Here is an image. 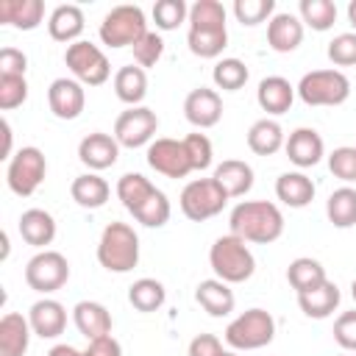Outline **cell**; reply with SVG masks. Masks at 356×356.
I'll return each instance as SVG.
<instances>
[{
	"instance_id": "cell-54",
	"label": "cell",
	"mask_w": 356,
	"mask_h": 356,
	"mask_svg": "<svg viewBox=\"0 0 356 356\" xmlns=\"http://www.w3.org/2000/svg\"><path fill=\"white\" fill-rule=\"evenodd\" d=\"M348 22L353 25V33H356V0L348 3Z\"/></svg>"
},
{
	"instance_id": "cell-3",
	"label": "cell",
	"mask_w": 356,
	"mask_h": 356,
	"mask_svg": "<svg viewBox=\"0 0 356 356\" xmlns=\"http://www.w3.org/2000/svg\"><path fill=\"white\" fill-rule=\"evenodd\" d=\"M209 264H211L214 275L225 284H242L256 273V259H253L248 242L234 234L214 239V245L209 250Z\"/></svg>"
},
{
	"instance_id": "cell-49",
	"label": "cell",
	"mask_w": 356,
	"mask_h": 356,
	"mask_svg": "<svg viewBox=\"0 0 356 356\" xmlns=\"http://www.w3.org/2000/svg\"><path fill=\"white\" fill-rule=\"evenodd\" d=\"M28 70V56L17 47H3L0 50V75H25Z\"/></svg>"
},
{
	"instance_id": "cell-31",
	"label": "cell",
	"mask_w": 356,
	"mask_h": 356,
	"mask_svg": "<svg viewBox=\"0 0 356 356\" xmlns=\"http://www.w3.org/2000/svg\"><path fill=\"white\" fill-rule=\"evenodd\" d=\"M284 142H286L284 128L275 120H270V117L256 120L250 125V131H248V147L256 156H273V153H278L284 147Z\"/></svg>"
},
{
	"instance_id": "cell-37",
	"label": "cell",
	"mask_w": 356,
	"mask_h": 356,
	"mask_svg": "<svg viewBox=\"0 0 356 356\" xmlns=\"http://www.w3.org/2000/svg\"><path fill=\"white\" fill-rule=\"evenodd\" d=\"M300 22L312 31H328L337 22V3L334 0H300L298 6Z\"/></svg>"
},
{
	"instance_id": "cell-18",
	"label": "cell",
	"mask_w": 356,
	"mask_h": 356,
	"mask_svg": "<svg viewBox=\"0 0 356 356\" xmlns=\"http://www.w3.org/2000/svg\"><path fill=\"white\" fill-rule=\"evenodd\" d=\"M300 42H303V22H300V17H295L289 11L273 14V19L267 22V44L275 53H292Z\"/></svg>"
},
{
	"instance_id": "cell-41",
	"label": "cell",
	"mask_w": 356,
	"mask_h": 356,
	"mask_svg": "<svg viewBox=\"0 0 356 356\" xmlns=\"http://www.w3.org/2000/svg\"><path fill=\"white\" fill-rule=\"evenodd\" d=\"M189 19V6L184 0H159L153 6V22L159 31H175Z\"/></svg>"
},
{
	"instance_id": "cell-13",
	"label": "cell",
	"mask_w": 356,
	"mask_h": 356,
	"mask_svg": "<svg viewBox=\"0 0 356 356\" xmlns=\"http://www.w3.org/2000/svg\"><path fill=\"white\" fill-rule=\"evenodd\" d=\"M47 106L58 120H78L86 106L83 83H78L75 78H56L47 89Z\"/></svg>"
},
{
	"instance_id": "cell-12",
	"label": "cell",
	"mask_w": 356,
	"mask_h": 356,
	"mask_svg": "<svg viewBox=\"0 0 356 356\" xmlns=\"http://www.w3.org/2000/svg\"><path fill=\"white\" fill-rule=\"evenodd\" d=\"M147 164L156 172L167 175V178H186L192 172L184 139L178 142V139H170V136H159L147 145Z\"/></svg>"
},
{
	"instance_id": "cell-26",
	"label": "cell",
	"mask_w": 356,
	"mask_h": 356,
	"mask_svg": "<svg viewBox=\"0 0 356 356\" xmlns=\"http://www.w3.org/2000/svg\"><path fill=\"white\" fill-rule=\"evenodd\" d=\"M72 320H75V328H78L86 339H97V337L111 334V314H108V309H106L103 303H97V300H81V303H75Z\"/></svg>"
},
{
	"instance_id": "cell-2",
	"label": "cell",
	"mask_w": 356,
	"mask_h": 356,
	"mask_svg": "<svg viewBox=\"0 0 356 356\" xmlns=\"http://www.w3.org/2000/svg\"><path fill=\"white\" fill-rule=\"evenodd\" d=\"M97 261L108 273H131L139 264V236L128 222H108L97 242Z\"/></svg>"
},
{
	"instance_id": "cell-30",
	"label": "cell",
	"mask_w": 356,
	"mask_h": 356,
	"mask_svg": "<svg viewBox=\"0 0 356 356\" xmlns=\"http://www.w3.org/2000/svg\"><path fill=\"white\" fill-rule=\"evenodd\" d=\"M114 95L131 108V106H139L147 95V72L139 67V64H128V67H120L117 75H114Z\"/></svg>"
},
{
	"instance_id": "cell-56",
	"label": "cell",
	"mask_w": 356,
	"mask_h": 356,
	"mask_svg": "<svg viewBox=\"0 0 356 356\" xmlns=\"http://www.w3.org/2000/svg\"><path fill=\"white\" fill-rule=\"evenodd\" d=\"M222 356H239V353H236V350H225Z\"/></svg>"
},
{
	"instance_id": "cell-42",
	"label": "cell",
	"mask_w": 356,
	"mask_h": 356,
	"mask_svg": "<svg viewBox=\"0 0 356 356\" xmlns=\"http://www.w3.org/2000/svg\"><path fill=\"white\" fill-rule=\"evenodd\" d=\"M328 170L345 184H356V145H342L328 153Z\"/></svg>"
},
{
	"instance_id": "cell-33",
	"label": "cell",
	"mask_w": 356,
	"mask_h": 356,
	"mask_svg": "<svg viewBox=\"0 0 356 356\" xmlns=\"http://www.w3.org/2000/svg\"><path fill=\"white\" fill-rule=\"evenodd\" d=\"M325 214L334 222V228H353L356 225V189L348 184L334 189L325 200Z\"/></svg>"
},
{
	"instance_id": "cell-1",
	"label": "cell",
	"mask_w": 356,
	"mask_h": 356,
	"mask_svg": "<svg viewBox=\"0 0 356 356\" xmlns=\"http://www.w3.org/2000/svg\"><path fill=\"white\" fill-rule=\"evenodd\" d=\"M228 228L245 242L270 245L284 234V214L270 200H242L231 209Z\"/></svg>"
},
{
	"instance_id": "cell-21",
	"label": "cell",
	"mask_w": 356,
	"mask_h": 356,
	"mask_svg": "<svg viewBox=\"0 0 356 356\" xmlns=\"http://www.w3.org/2000/svg\"><path fill=\"white\" fill-rule=\"evenodd\" d=\"M314 181L300 170L281 172L275 181V197L289 209H306L314 200Z\"/></svg>"
},
{
	"instance_id": "cell-44",
	"label": "cell",
	"mask_w": 356,
	"mask_h": 356,
	"mask_svg": "<svg viewBox=\"0 0 356 356\" xmlns=\"http://www.w3.org/2000/svg\"><path fill=\"white\" fill-rule=\"evenodd\" d=\"M28 100V81L25 75H0V108L11 111Z\"/></svg>"
},
{
	"instance_id": "cell-38",
	"label": "cell",
	"mask_w": 356,
	"mask_h": 356,
	"mask_svg": "<svg viewBox=\"0 0 356 356\" xmlns=\"http://www.w3.org/2000/svg\"><path fill=\"white\" fill-rule=\"evenodd\" d=\"M248 64L245 61H239V58H220L217 64H214V70H211V81H214V86L217 89H222V92H236V89H242L245 83H248Z\"/></svg>"
},
{
	"instance_id": "cell-32",
	"label": "cell",
	"mask_w": 356,
	"mask_h": 356,
	"mask_svg": "<svg viewBox=\"0 0 356 356\" xmlns=\"http://www.w3.org/2000/svg\"><path fill=\"white\" fill-rule=\"evenodd\" d=\"M286 281H289V286L300 295V292H309V289L320 286L323 281H328V275H325V267H323L317 259H312V256H298V259L289 261V267H286Z\"/></svg>"
},
{
	"instance_id": "cell-52",
	"label": "cell",
	"mask_w": 356,
	"mask_h": 356,
	"mask_svg": "<svg viewBox=\"0 0 356 356\" xmlns=\"http://www.w3.org/2000/svg\"><path fill=\"white\" fill-rule=\"evenodd\" d=\"M47 356H83V350H78L72 345H53Z\"/></svg>"
},
{
	"instance_id": "cell-51",
	"label": "cell",
	"mask_w": 356,
	"mask_h": 356,
	"mask_svg": "<svg viewBox=\"0 0 356 356\" xmlns=\"http://www.w3.org/2000/svg\"><path fill=\"white\" fill-rule=\"evenodd\" d=\"M83 356H122V345H120L111 334H106V337L89 339V345H86Z\"/></svg>"
},
{
	"instance_id": "cell-29",
	"label": "cell",
	"mask_w": 356,
	"mask_h": 356,
	"mask_svg": "<svg viewBox=\"0 0 356 356\" xmlns=\"http://www.w3.org/2000/svg\"><path fill=\"white\" fill-rule=\"evenodd\" d=\"M70 195H72V200L81 209H103L106 200H108V195H111V186L97 172H83V175H78L72 181Z\"/></svg>"
},
{
	"instance_id": "cell-43",
	"label": "cell",
	"mask_w": 356,
	"mask_h": 356,
	"mask_svg": "<svg viewBox=\"0 0 356 356\" xmlns=\"http://www.w3.org/2000/svg\"><path fill=\"white\" fill-rule=\"evenodd\" d=\"M275 14V0H236L234 3V17L242 25H259V22H270Z\"/></svg>"
},
{
	"instance_id": "cell-24",
	"label": "cell",
	"mask_w": 356,
	"mask_h": 356,
	"mask_svg": "<svg viewBox=\"0 0 356 356\" xmlns=\"http://www.w3.org/2000/svg\"><path fill=\"white\" fill-rule=\"evenodd\" d=\"M31 323L19 312H8L0 317V356H25L31 342Z\"/></svg>"
},
{
	"instance_id": "cell-7",
	"label": "cell",
	"mask_w": 356,
	"mask_h": 356,
	"mask_svg": "<svg viewBox=\"0 0 356 356\" xmlns=\"http://www.w3.org/2000/svg\"><path fill=\"white\" fill-rule=\"evenodd\" d=\"M178 203H181V211L186 220L203 222V220L217 217L225 209L228 195L222 192V186L214 178H195L181 189Z\"/></svg>"
},
{
	"instance_id": "cell-4",
	"label": "cell",
	"mask_w": 356,
	"mask_h": 356,
	"mask_svg": "<svg viewBox=\"0 0 356 356\" xmlns=\"http://www.w3.org/2000/svg\"><path fill=\"white\" fill-rule=\"evenodd\" d=\"M275 337V320L267 309H248L225 325V342L234 350H259Z\"/></svg>"
},
{
	"instance_id": "cell-9",
	"label": "cell",
	"mask_w": 356,
	"mask_h": 356,
	"mask_svg": "<svg viewBox=\"0 0 356 356\" xmlns=\"http://www.w3.org/2000/svg\"><path fill=\"white\" fill-rule=\"evenodd\" d=\"M64 64L70 67L72 78L78 83H83V86H100L111 75V64H108L106 53L97 44L86 42V39H78V42L67 44Z\"/></svg>"
},
{
	"instance_id": "cell-16",
	"label": "cell",
	"mask_w": 356,
	"mask_h": 356,
	"mask_svg": "<svg viewBox=\"0 0 356 356\" xmlns=\"http://www.w3.org/2000/svg\"><path fill=\"white\" fill-rule=\"evenodd\" d=\"M284 150H286V159H289L295 167H300V170L320 164V159L325 156L323 136H320L314 128H295V131L286 136Z\"/></svg>"
},
{
	"instance_id": "cell-48",
	"label": "cell",
	"mask_w": 356,
	"mask_h": 356,
	"mask_svg": "<svg viewBox=\"0 0 356 356\" xmlns=\"http://www.w3.org/2000/svg\"><path fill=\"white\" fill-rule=\"evenodd\" d=\"M334 339H337L339 348L356 350V309L353 312H342L334 320Z\"/></svg>"
},
{
	"instance_id": "cell-20",
	"label": "cell",
	"mask_w": 356,
	"mask_h": 356,
	"mask_svg": "<svg viewBox=\"0 0 356 356\" xmlns=\"http://www.w3.org/2000/svg\"><path fill=\"white\" fill-rule=\"evenodd\" d=\"M222 192L231 197H245L250 189H253V167L242 159H225L214 167V175H211Z\"/></svg>"
},
{
	"instance_id": "cell-39",
	"label": "cell",
	"mask_w": 356,
	"mask_h": 356,
	"mask_svg": "<svg viewBox=\"0 0 356 356\" xmlns=\"http://www.w3.org/2000/svg\"><path fill=\"white\" fill-rule=\"evenodd\" d=\"M189 28L214 31L225 28V8L220 0H197L189 6Z\"/></svg>"
},
{
	"instance_id": "cell-35",
	"label": "cell",
	"mask_w": 356,
	"mask_h": 356,
	"mask_svg": "<svg viewBox=\"0 0 356 356\" xmlns=\"http://www.w3.org/2000/svg\"><path fill=\"white\" fill-rule=\"evenodd\" d=\"M156 192V186L142 175V172H125L120 181H117V197L122 200V206L134 214L150 195Z\"/></svg>"
},
{
	"instance_id": "cell-14",
	"label": "cell",
	"mask_w": 356,
	"mask_h": 356,
	"mask_svg": "<svg viewBox=\"0 0 356 356\" xmlns=\"http://www.w3.org/2000/svg\"><path fill=\"white\" fill-rule=\"evenodd\" d=\"M184 117L195 128H214L222 117V97L217 95V89L197 86L184 100Z\"/></svg>"
},
{
	"instance_id": "cell-40",
	"label": "cell",
	"mask_w": 356,
	"mask_h": 356,
	"mask_svg": "<svg viewBox=\"0 0 356 356\" xmlns=\"http://www.w3.org/2000/svg\"><path fill=\"white\" fill-rule=\"evenodd\" d=\"M170 214H172V209H170V200H167V195H164L161 189H156V192L134 211V217H136L142 225H147V228H161V225L170 220Z\"/></svg>"
},
{
	"instance_id": "cell-55",
	"label": "cell",
	"mask_w": 356,
	"mask_h": 356,
	"mask_svg": "<svg viewBox=\"0 0 356 356\" xmlns=\"http://www.w3.org/2000/svg\"><path fill=\"white\" fill-rule=\"evenodd\" d=\"M350 298H353V303H356V278L350 281Z\"/></svg>"
},
{
	"instance_id": "cell-25",
	"label": "cell",
	"mask_w": 356,
	"mask_h": 356,
	"mask_svg": "<svg viewBox=\"0 0 356 356\" xmlns=\"http://www.w3.org/2000/svg\"><path fill=\"white\" fill-rule=\"evenodd\" d=\"M339 298H342L339 286H337L334 281H323L320 286H314V289H309V292H300V295H298V306H300V312H303L306 317H312V320H325V317H331L334 309L339 306Z\"/></svg>"
},
{
	"instance_id": "cell-5",
	"label": "cell",
	"mask_w": 356,
	"mask_h": 356,
	"mask_svg": "<svg viewBox=\"0 0 356 356\" xmlns=\"http://www.w3.org/2000/svg\"><path fill=\"white\" fill-rule=\"evenodd\" d=\"M306 106H339L350 97V81L342 70H312L295 86Z\"/></svg>"
},
{
	"instance_id": "cell-53",
	"label": "cell",
	"mask_w": 356,
	"mask_h": 356,
	"mask_svg": "<svg viewBox=\"0 0 356 356\" xmlns=\"http://www.w3.org/2000/svg\"><path fill=\"white\" fill-rule=\"evenodd\" d=\"M3 159H11V125L3 120Z\"/></svg>"
},
{
	"instance_id": "cell-36",
	"label": "cell",
	"mask_w": 356,
	"mask_h": 356,
	"mask_svg": "<svg viewBox=\"0 0 356 356\" xmlns=\"http://www.w3.org/2000/svg\"><path fill=\"white\" fill-rule=\"evenodd\" d=\"M186 44L195 56L200 58H217L225 44H228V28H214V31H200V28H189L186 33Z\"/></svg>"
},
{
	"instance_id": "cell-11",
	"label": "cell",
	"mask_w": 356,
	"mask_h": 356,
	"mask_svg": "<svg viewBox=\"0 0 356 356\" xmlns=\"http://www.w3.org/2000/svg\"><path fill=\"white\" fill-rule=\"evenodd\" d=\"M159 131V117L147 106H131L125 108L114 122V139L122 147H142L150 145Z\"/></svg>"
},
{
	"instance_id": "cell-17",
	"label": "cell",
	"mask_w": 356,
	"mask_h": 356,
	"mask_svg": "<svg viewBox=\"0 0 356 356\" xmlns=\"http://www.w3.org/2000/svg\"><path fill=\"white\" fill-rule=\"evenodd\" d=\"M28 323H31V328H33L36 337H42V339H56V337H61L64 328H67V309H64L58 300H53V298H42V300H36V303L31 306Z\"/></svg>"
},
{
	"instance_id": "cell-45",
	"label": "cell",
	"mask_w": 356,
	"mask_h": 356,
	"mask_svg": "<svg viewBox=\"0 0 356 356\" xmlns=\"http://www.w3.org/2000/svg\"><path fill=\"white\" fill-rule=\"evenodd\" d=\"M184 147H186V156H189L192 170H209L211 167L214 147H211V139L206 134H189V136H184Z\"/></svg>"
},
{
	"instance_id": "cell-6",
	"label": "cell",
	"mask_w": 356,
	"mask_h": 356,
	"mask_svg": "<svg viewBox=\"0 0 356 356\" xmlns=\"http://www.w3.org/2000/svg\"><path fill=\"white\" fill-rule=\"evenodd\" d=\"M147 33V17L139 6H114L100 22V42L108 47H134Z\"/></svg>"
},
{
	"instance_id": "cell-10",
	"label": "cell",
	"mask_w": 356,
	"mask_h": 356,
	"mask_svg": "<svg viewBox=\"0 0 356 356\" xmlns=\"http://www.w3.org/2000/svg\"><path fill=\"white\" fill-rule=\"evenodd\" d=\"M70 281V261L58 250H39L25 264V284L33 292L50 295Z\"/></svg>"
},
{
	"instance_id": "cell-50",
	"label": "cell",
	"mask_w": 356,
	"mask_h": 356,
	"mask_svg": "<svg viewBox=\"0 0 356 356\" xmlns=\"http://www.w3.org/2000/svg\"><path fill=\"white\" fill-rule=\"evenodd\" d=\"M222 353H225L222 342L214 334H197L189 342V350H186V356H222Z\"/></svg>"
},
{
	"instance_id": "cell-46",
	"label": "cell",
	"mask_w": 356,
	"mask_h": 356,
	"mask_svg": "<svg viewBox=\"0 0 356 356\" xmlns=\"http://www.w3.org/2000/svg\"><path fill=\"white\" fill-rule=\"evenodd\" d=\"M134 61L145 70V67H156V61L161 58V53H164V39L156 33V31H147L134 47Z\"/></svg>"
},
{
	"instance_id": "cell-8",
	"label": "cell",
	"mask_w": 356,
	"mask_h": 356,
	"mask_svg": "<svg viewBox=\"0 0 356 356\" xmlns=\"http://www.w3.org/2000/svg\"><path fill=\"white\" fill-rule=\"evenodd\" d=\"M47 175V161H44V153L33 145L28 147H19L11 159H8V167H6V184L14 195L19 197H31L42 181Z\"/></svg>"
},
{
	"instance_id": "cell-27",
	"label": "cell",
	"mask_w": 356,
	"mask_h": 356,
	"mask_svg": "<svg viewBox=\"0 0 356 356\" xmlns=\"http://www.w3.org/2000/svg\"><path fill=\"white\" fill-rule=\"evenodd\" d=\"M44 17L42 0H0V22L11 25L17 31H33L39 28Z\"/></svg>"
},
{
	"instance_id": "cell-22",
	"label": "cell",
	"mask_w": 356,
	"mask_h": 356,
	"mask_svg": "<svg viewBox=\"0 0 356 356\" xmlns=\"http://www.w3.org/2000/svg\"><path fill=\"white\" fill-rule=\"evenodd\" d=\"M83 28H86L83 11H81V6H75V3L56 6L53 14L47 17V33H50V39H56V42L72 44V42H78V36L83 33Z\"/></svg>"
},
{
	"instance_id": "cell-19",
	"label": "cell",
	"mask_w": 356,
	"mask_h": 356,
	"mask_svg": "<svg viewBox=\"0 0 356 356\" xmlns=\"http://www.w3.org/2000/svg\"><path fill=\"white\" fill-rule=\"evenodd\" d=\"M256 100L261 106V111L278 117V114H286L292 100H295V86L284 78V75H267L259 81V89H256Z\"/></svg>"
},
{
	"instance_id": "cell-28",
	"label": "cell",
	"mask_w": 356,
	"mask_h": 356,
	"mask_svg": "<svg viewBox=\"0 0 356 356\" xmlns=\"http://www.w3.org/2000/svg\"><path fill=\"white\" fill-rule=\"evenodd\" d=\"M17 228H19V236L28 245H33V248H44V245H50L56 239V220L44 209H28V211H22Z\"/></svg>"
},
{
	"instance_id": "cell-34",
	"label": "cell",
	"mask_w": 356,
	"mask_h": 356,
	"mask_svg": "<svg viewBox=\"0 0 356 356\" xmlns=\"http://www.w3.org/2000/svg\"><path fill=\"white\" fill-rule=\"evenodd\" d=\"M128 300L136 312H156L167 300V289L156 278H139L128 286Z\"/></svg>"
},
{
	"instance_id": "cell-47",
	"label": "cell",
	"mask_w": 356,
	"mask_h": 356,
	"mask_svg": "<svg viewBox=\"0 0 356 356\" xmlns=\"http://www.w3.org/2000/svg\"><path fill=\"white\" fill-rule=\"evenodd\" d=\"M328 58L331 64L337 67H353L356 64V33L348 31V33H337L331 42H328Z\"/></svg>"
},
{
	"instance_id": "cell-23",
	"label": "cell",
	"mask_w": 356,
	"mask_h": 356,
	"mask_svg": "<svg viewBox=\"0 0 356 356\" xmlns=\"http://www.w3.org/2000/svg\"><path fill=\"white\" fill-rule=\"evenodd\" d=\"M195 300L200 303L203 312H209L211 317H228L236 306V298H234V289L220 281V278H206L197 284L195 289Z\"/></svg>"
},
{
	"instance_id": "cell-15",
	"label": "cell",
	"mask_w": 356,
	"mask_h": 356,
	"mask_svg": "<svg viewBox=\"0 0 356 356\" xmlns=\"http://www.w3.org/2000/svg\"><path fill=\"white\" fill-rule=\"evenodd\" d=\"M117 156H120V142L111 134H103V131L86 134L81 139V145H78V159L92 172H100V170L114 167L117 164Z\"/></svg>"
}]
</instances>
